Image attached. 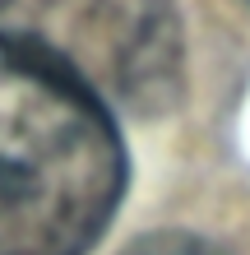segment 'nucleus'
I'll use <instances>...</instances> for the list:
<instances>
[{
    "label": "nucleus",
    "mask_w": 250,
    "mask_h": 255,
    "mask_svg": "<svg viewBox=\"0 0 250 255\" xmlns=\"http://www.w3.org/2000/svg\"><path fill=\"white\" fill-rule=\"evenodd\" d=\"M125 176L107 102L42 56L0 47V255H88Z\"/></svg>",
    "instance_id": "1"
},
{
    "label": "nucleus",
    "mask_w": 250,
    "mask_h": 255,
    "mask_svg": "<svg viewBox=\"0 0 250 255\" xmlns=\"http://www.w3.org/2000/svg\"><path fill=\"white\" fill-rule=\"evenodd\" d=\"M0 47L42 56L130 112H163L181 98L171 0H0Z\"/></svg>",
    "instance_id": "2"
},
{
    "label": "nucleus",
    "mask_w": 250,
    "mask_h": 255,
    "mask_svg": "<svg viewBox=\"0 0 250 255\" xmlns=\"http://www.w3.org/2000/svg\"><path fill=\"white\" fill-rule=\"evenodd\" d=\"M121 255H227V251H218L213 242H204L195 232H149L139 242H130Z\"/></svg>",
    "instance_id": "3"
},
{
    "label": "nucleus",
    "mask_w": 250,
    "mask_h": 255,
    "mask_svg": "<svg viewBox=\"0 0 250 255\" xmlns=\"http://www.w3.org/2000/svg\"><path fill=\"white\" fill-rule=\"evenodd\" d=\"M246 5H250V0H246Z\"/></svg>",
    "instance_id": "4"
}]
</instances>
